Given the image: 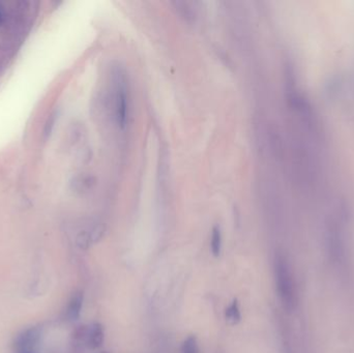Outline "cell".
Listing matches in <instances>:
<instances>
[{"label": "cell", "mask_w": 354, "mask_h": 353, "mask_svg": "<svg viewBox=\"0 0 354 353\" xmlns=\"http://www.w3.org/2000/svg\"><path fill=\"white\" fill-rule=\"evenodd\" d=\"M275 277L280 301L285 309L291 311L295 306V287L290 266L281 254L275 258Z\"/></svg>", "instance_id": "obj_1"}, {"label": "cell", "mask_w": 354, "mask_h": 353, "mask_svg": "<svg viewBox=\"0 0 354 353\" xmlns=\"http://www.w3.org/2000/svg\"><path fill=\"white\" fill-rule=\"evenodd\" d=\"M114 115L121 128H124L128 119V93L124 77L119 73L116 76L114 92Z\"/></svg>", "instance_id": "obj_2"}, {"label": "cell", "mask_w": 354, "mask_h": 353, "mask_svg": "<svg viewBox=\"0 0 354 353\" xmlns=\"http://www.w3.org/2000/svg\"><path fill=\"white\" fill-rule=\"evenodd\" d=\"M43 338V329L31 327L22 331L13 344L14 353H36Z\"/></svg>", "instance_id": "obj_3"}, {"label": "cell", "mask_w": 354, "mask_h": 353, "mask_svg": "<svg viewBox=\"0 0 354 353\" xmlns=\"http://www.w3.org/2000/svg\"><path fill=\"white\" fill-rule=\"evenodd\" d=\"M76 338L91 349H98L104 342V328L102 324L94 322L89 327L77 331Z\"/></svg>", "instance_id": "obj_4"}, {"label": "cell", "mask_w": 354, "mask_h": 353, "mask_svg": "<svg viewBox=\"0 0 354 353\" xmlns=\"http://www.w3.org/2000/svg\"><path fill=\"white\" fill-rule=\"evenodd\" d=\"M83 303L84 295L82 291H77L72 295L66 309V317L68 320L76 321L79 319L83 309Z\"/></svg>", "instance_id": "obj_5"}, {"label": "cell", "mask_w": 354, "mask_h": 353, "mask_svg": "<svg viewBox=\"0 0 354 353\" xmlns=\"http://www.w3.org/2000/svg\"><path fill=\"white\" fill-rule=\"evenodd\" d=\"M95 184V179L92 175L87 173H80L73 177L71 181L72 188L78 193H85L92 188Z\"/></svg>", "instance_id": "obj_6"}, {"label": "cell", "mask_w": 354, "mask_h": 353, "mask_svg": "<svg viewBox=\"0 0 354 353\" xmlns=\"http://www.w3.org/2000/svg\"><path fill=\"white\" fill-rule=\"evenodd\" d=\"M225 317H226L227 322L231 325H236L241 320V313L239 309V304L237 300H233V302L229 305L225 312Z\"/></svg>", "instance_id": "obj_7"}, {"label": "cell", "mask_w": 354, "mask_h": 353, "mask_svg": "<svg viewBox=\"0 0 354 353\" xmlns=\"http://www.w3.org/2000/svg\"><path fill=\"white\" fill-rule=\"evenodd\" d=\"M222 231L219 226H215L211 232V240H210V250L214 257H219L222 251Z\"/></svg>", "instance_id": "obj_8"}, {"label": "cell", "mask_w": 354, "mask_h": 353, "mask_svg": "<svg viewBox=\"0 0 354 353\" xmlns=\"http://www.w3.org/2000/svg\"><path fill=\"white\" fill-rule=\"evenodd\" d=\"M181 353H199V346L195 336L187 337L181 346Z\"/></svg>", "instance_id": "obj_9"}, {"label": "cell", "mask_w": 354, "mask_h": 353, "mask_svg": "<svg viewBox=\"0 0 354 353\" xmlns=\"http://www.w3.org/2000/svg\"><path fill=\"white\" fill-rule=\"evenodd\" d=\"M56 119H57V114L56 113H53L50 118L48 119L47 123H46V126H45V131H44V136L46 138L50 137L52 131H53V128H54V125L56 123Z\"/></svg>", "instance_id": "obj_10"}, {"label": "cell", "mask_w": 354, "mask_h": 353, "mask_svg": "<svg viewBox=\"0 0 354 353\" xmlns=\"http://www.w3.org/2000/svg\"><path fill=\"white\" fill-rule=\"evenodd\" d=\"M5 19V12H4V9L2 8V6H0V23H3Z\"/></svg>", "instance_id": "obj_11"}, {"label": "cell", "mask_w": 354, "mask_h": 353, "mask_svg": "<svg viewBox=\"0 0 354 353\" xmlns=\"http://www.w3.org/2000/svg\"><path fill=\"white\" fill-rule=\"evenodd\" d=\"M36 353H38V352H36Z\"/></svg>", "instance_id": "obj_12"}]
</instances>
